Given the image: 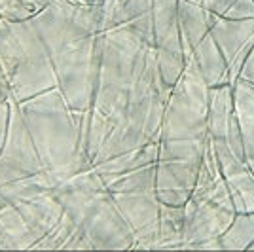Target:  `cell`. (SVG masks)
Returning a JSON list of instances; mask_svg holds the SVG:
<instances>
[{"instance_id": "cell-6", "label": "cell", "mask_w": 254, "mask_h": 252, "mask_svg": "<svg viewBox=\"0 0 254 252\" xmlns=\"http://www.w3.org/2000/svg\"><path fill=\"white\" fill-rule=\"evenodd\" d=\"M233 105L243 140L245 161L254 175V85L245 80L233 82Z\"/></svg>"}, {"instance_id": "cell-4", "label": "cell", "mask_w": 254, "mask_h": 252, "mask_svg": "<svg viewBox=\"0 0 254 252\" xmlns=\"http://www.w3.org/2000/svg\"><path fill=\"white\" fill-rule=\"evenodd\" d=\"M184 63L193 61L209 87L232 84L230 68L214 42L203 0H177Z\"/></svg>"}, {"instance_id": "cell-8", "label": "cell", "mask_w": 254, "mask_h": 252, "mask_svg": "<svg viewBox=\"0 0 254 252\" xmlns=\"http://www.w3.org/2000/svg\"><path fill=\"white\" fill-rule=\"evenodd\" d=\"M237 80H245V82H249V84L254 85V46H253V50L249 52V55H247V59H245Z\"/></svg>"}, {"instance_id": "cell-9", "label": "cell", "mask_w": 254, "mask_h": 252, "mask_svg": "<svg viewBox=\"0 0 254 252\" xmlns=\"http://www.w3.org/2000/svg\"><path fill=\"white\" fill-rule=\"evenodd\" d=\"M249 251H254V241H253V245H251V247H249Z\"/></svg>"}, {"instance_id": "cell-2", "label": "cell", "mask_w": 254, "mask_h": 252, "mask_svg": "<svg viewBox=\"0 0 254 252\" xmlns=\"http://www.w3.org/2000/svg\"><path fill=\"white\" fill-rule=\"evenodd\" d=\"M237 214L218 159L207 140L195 184L184 203V249L218 251V237Z\"/></svg>"}, {"instance_id": "cell-1", "label": "cell", "mask_w": 254, "mask_h": 252, "mask_svg": "<svg viewBox=\"0 0 254 252\" xmlns=\"http://www.w3.org/2000/svg\"><path fill=\"white\" fill-rule=\"evenodd\" d=\"M209 85L193 61L173 85L158 137L156 189L165 205H184L195 184L209 140Z\"/></svg>"}, {"instance_id": "cell-5", "label": "cell", "mask_w": 254, "mask_h": 252, "mask_svg": "<svg viewBox=\"0 0 254 252\" xmlns=\"http://www.w3.org/2000/svg\"><path fill=\"white\" fill-rule=\"evenodd\" d=\"M154 50L163 82L173 87L184 72V48L180 36L177 0H152Z\"/></svg>"}, {"instance_id": "cell-7", "label": "cell", "mask_w": 254, "mask_h": 252, "mask_svg": "<svg viewBox=\"0 0 254 252\" xmlns=\"http://www.w3.org/2000/svg\"><path fill=\"white\" fill-rule=\"evenodd\" d=\"M254 241V212H237L218 237V251H249Z\"/></svg>"}, {"instance_id": "cell-3", "label": "cell", "mask_w": 254, "mask_h": 252, "mask_svg": "<svg viewBox=\"0 0 254 252\" xmlns=\"http://www.w3.org/2000/svg\"><path fill=\"white\" fill-rule=\"evenodd\" d=\"M203 4L233 84L254 46V0H203Z\"/></svg>"}]
</instances>
